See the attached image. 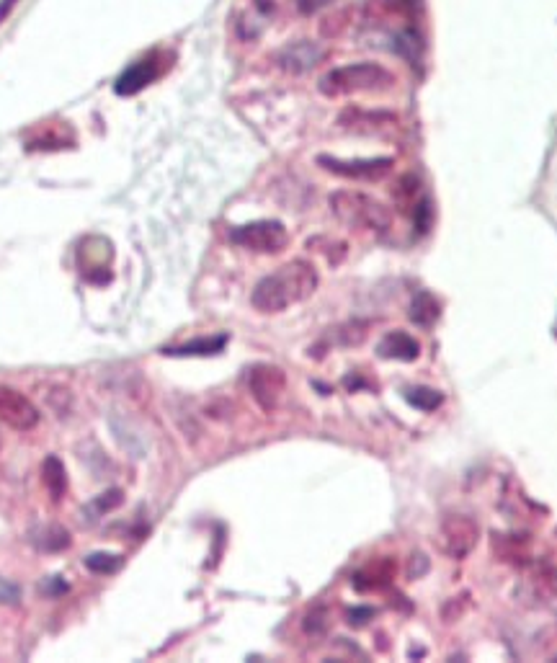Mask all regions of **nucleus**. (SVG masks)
I'll return each instance as SVG.
<instances>
[{
	"label": "nucleus",
	"mask_w": 557,
	"mask_h": 663,
	"mask_svg": "<svg viewBox=\"0 0 557 663\" xmlns=\"http://www.w3.org/2000/svg\"><path fill=\"white\" fill-rule=\"evenodd\" d=\"M34 545L44 553H62L70 547V532L60 524H47V527H39L37 535H34Z\"/></svg>",
	"instance_id": "obj_16"
},
{
	"label": "nucleus",
	"mask_w": 557,
	"mask_h": 663,
	"mask_svg": "<svg viewBox=\"0 0 557 663\" xmlns=\"http://www.w3.org/2000/svg\"><path fill=\"white\" fill-rule=\"evenodd\" d=\"M0 447H3V439H0Z\"/></svg>",
	"instance_id": "obj_28"
},
{
	"label": "nucleus",
	"mask_w": 557,
	"mask_h": 663,
	"mask_svg": "<svg viewBox=\"0 0 557 663\" xmlns=\"http://www.w3.org/2000/svg\"><path fill=\"white\" fill-rule=\"evenodd\" d=\"M318 269L305 258H294L289 264L279 266L276 271L266 274L261 282L253 287L251 302L258 313L276 315L289 310L297 302H305L315 295L318 289Z\"/></svg>",
	"instance_id": "obj_1"
},
{
	"label": "nucleus",
	"mask_w": 557,
	"mask_h": 663,
	"mask_svg": "<svg viewBox=\"0 0 557 663\" xmlns=\"http://www.w3.org/2000/svg\"><path fill=\"white\" fill-rule=\"evenodd\" d=\"M42 483H44V488H47V493L52 501H62V498H65V493H68V470H65V465H62L60 457H55V455L44 457Z\"/></svg>",
	"instance_id": "obj_14"
},
{
	"label": "nucleus",
	"mask_w": 557,
	"mask_h": 663,
	"mask_svg": "<svg viewBox=\"0 0 557 663\" xmlns=\"http://www.w3.org/2000/svg\"><path fill=\"white\" fill-rule=\"evenodd\" d=\"M374 614V609H369V607H356V609H351L349 612V622L351 625H364V622H367V617H372Z\"/></svg>",
	"instance_id": "obj_25"
},
{
	"label": "nucleus",
	"mask_w": 557,
	"mask_h": 663,
	"mask_svg": "<svg viewBox=\"0 0 557 663\" xmlns=\"http://www.w3.org/2000/svg\"><path fill=\"white\" fill-rule=\"evenodd\" d=\"M0 421L16 431H31L39 424V411L24 393L0 385Z\"/></svg>",
	"instance_id": "obj_8"
},
{
	"label": "nucleus",
	"mask_w": 557,
	"mask_h": 663,
	"mask_svg": "<svg viewBox=\"0 0 557 663\" xmlns=\"http://www.w3.org/2000/svg\"><path fill=\"white\" fill-rule=\"evenodd\" d=\"M405 400L416 406L418 411H436L444 398L431 387H411V390H405Z\"/></svg>",
	"instance_id": "obj_20"
},
{
	"label": "nucleus",
	"mask_w": 557,
	"mask_h": 663,
	"mask_svg": "<svg viewBox=\"0 0 557 663\" xmlns=\"http://www.w3.org/2000/svg\"><path fill=\"white\" fill-rule=\"evenodd\" d=\"M0 602H19V589L0 581Z\"/></svg>",
	"instance_id": "obj_26"
},
{
	"label": "nucleus",
	"mask_w": 557,
	"mask_h": 663,
	"mask_svg": "<svg viewBox=\"0 0 557 663\" xmlns=\"http://www.w3.org/2000/svg\"><path fill=\"white\" fill-rule=\"evenodd\" d=\"M227 344V336H212V338H199L184 346H173V349H163L166 357H212L220 354Z\"/></svg>",
	"instance_id": "obj_15"
},
{
	"label": "nucleus",
	"mask_w": 557,
	"mask_h": 663,
	"mask_svg": "<svg viewBox=\"0 0 557 663\" xmlns=\"http://www.w3.org/2000/svg\"><path fill=\"white\" fill-rule=\"evenodd\" d=\"M377 354L382 359H395V362H413L421 354V344L411 333L405 331H390L377 346Z\"/></svg>",
	"instance_id": "obj_12"
},
{
	"label": "nucleus",
	"mask_w": 557,
	"mask_h": 663,
	"mask_svg": "<svg viewBox=\"0 0 557 663\" xmlns=\"http://www.w3.org/2000/svg\"><path fill=\"white\" fill-rule=\"evenodd\" d=\"M392 576H395V565H392V560L387 558L374 560V563H369L367 568H362V571L356 573L354 586L356 591L385 589V586L392 581Z\"/></svg>",
	"instance_id": "obj_13"
},
{
	"label": "nucleus",
	"mask_w": 557,
	"mask_h": 663,
	"mask_svg": "<svg viewBox=\"0 0 557 663\" xmlns=\"http://www.w3.org/2000/svg\"><path fill=\"white\" fill-rule=\"evenodd\" d=\"M395 83V75L377 62H354L333 68L320 78V93L328 99H341V96H354V93H377L387 91Z\"/></svg>",
	"instance_id": "obj_3"
},
{
	"label": "nucleus",
	"mask_w": 557,
	"mask_h": 663,
	"mask_svg": "<svg viewBox=\"0 0 557 663\" xmlns=\"http://www.w3.org/2000/svg\"><path fill=\"white\" fill-rule=\"evenodd\" d=\"M529 581H532V589L534 594L542 596L545 602H555L557 599V568L550 563H539L534 565L532 576H529Z\"/></svg>",
	"instance_id": "obj_17"
},
{
	"label": "nucleus",
	"mask_w": 557,
	"mask_h": 663,
	"mask_svg": "<svg viewBox=\"0 0 557 663\" xmlns=\"http://www.w3.org/2000/svg\"><path fill=\"white\" fill-rule=\"evenodd\" d=\"M493 550L498 553V558L511 560V563H519V560L527 558V550H524V547H519V542L511 540V537H506V535L493 537Z\"/></svg>",
	"instance_id": "obj_21"
},
{
	"label": "nucleus",
	"mask_w": 557,
	"mask_h": 663,
	"mask_svg": "<svg viewBox=\"0 0 557 663\" xmlns=\"http://www.w3.org/2000/svg\"><path fill=\"white\" fill-rule=\"evenodd\" d=\"M331 3L333 0H297V8H300V13L310 16V13H318L320 8L331 6Z\"/></svg>",
	"instance_id": "obj_24"
},
{
	"label": "nucleus",
	"mask_w": 557,
	"mask_h": 663,
	"mask_svg": "<svg viewBox=\"0 0 557 663\" xmlns=\"http://www.w3.org/2000/svg\"><path fill=\"white\" fill-rule=\"evenodd\" d=\"M19 0H0V24L8 19V13L13 11V6H16Z\"/></svg>",
	"instance_id": "obj_27"
},
{
	"label": "nucleus",
	"mask_w": 557,
	"mask_h": 663,
	"mask_svg": "<svg viewBox=\"0 0 557 663\" xmlns=\"http://www.w3.org/2000/svg\"><path fill=\"white\" fill-rule=\"evenodd\" d=\"M328 630V612L325 609H313L307 614L305 620V633L307 635H323Z\"/></svg>",
	"instance_id": "obj_22"
},
{
	"label": "nucleus",
	"mask_w": 557,
	"mask_h": 663,
	"mask_svg": "<svg viewBox=\"0 0 557 663\" xmlns=\"http://www.w3.org/2000/svg\"><path fill=\"white\" fill-rule=\"evenodd\" d=\"M160 75H163V52H150V55H145L142 60L132 62V65L119 75L117 83H114V91H117L119 96H135L142 88L155 83Z\"/></svg>",
	"instance_id": "obj_9"
},
{
	"label": "nucleus",
	"mask_w": 557,
	"mask_h": 663,
	"mask_svg": "<svg viewBox=\"0 0 557 663\" xmlns=\"http://www.w3.org/2000/svg\"><path fill=\"white\" fill-rule=\"evenodd\" d=\"M122 501H124V493L122 491H109V493H104V496H98L96 501H93L91 511H96V514L101 516V514H106V511L117 509V506L122 504Z\"/></svg>",
	"instance_id": "obj_23"
},
{
	"label": "nucleus",
	"mask_w": 557,
	"mask_h": 663,
	"mask_svg": "<svg viewBox=\"0 0 557 663\" xmlns=\"http://www.w3.org/2000/svg\"><path fill=\"white\" fill-rule=\"evenodd\" d=\"M323 60H325V47L318 42H310V39H297V42H289L287 47H282L279 55H276L279 68L287 70V73H294V75L318 68Z\"/></svg>",
	"instance_id": "obj_10"
},
{
	"label": "nucleus",
	"mask_w": 557,
	"mask_h": 663,
	"mask_svg": "<svg viewBox=\"0 0 557 663\" xmlns=\"http://www.w3.org/2000/svg\"><path fill=\"white\" fill-rule=\"evenodd\" d=\"M318 166L325 168L333 176L351 181H382L392 171L395 160L392 158H356L343 160L333 155H318Z\"/></svg>",
	"instance_id": "obj_6"
},
{
	"label": "nucleus",
	"mask_w": 557,
	"mask_h": 663,
	"mask_svg": "<svg viewBox=\"0 0 557 663\" xmlns=\"http://www.w3.org/2000/svg\"><path fill=\"white\" fill-rule=\"evenodd\" d=\"M439 300H436L431 292H418L416 300H413L411 305V320L416 323V326H423L429 328L434 326L436 320H439Z\"/></svg>",
	"instance_id": "obj_18"
},
{
	"label": "nucleus",
	"mask_w": 557,
	"mask_h": 663,
	"mask_svg": "<svg viewBox=\"0 0 557 663\" xmlns=\"http://www.w3.org/2000/svg\"><path fill=\"white\" fill-rule=\"evenodd\" d=\"M331 212L338 222L356 230H367L374 235H387L392 228V212L380 199L369 197L364 191L341 189L328 197Z\"/></svg>",
	"instance_id": "obj_2"
},
{
	"label": "nucleus",
	"mask_w": 557,
	"mask_h": 663,
	"mask_svg": "<svg viewBox=\"0 0 557 663\" xmlns=\"http://www.w3.org/2000/svg\"><path fill=\"white\" fill-rule=\"evenodd\" d=\"M230 240L245 251L274 256V253H282L289 246V233L279 220H258L235 228L230 233Z\"/></svg>",
	"instance_id": "obj_4"
},
{
	"label": "nucleus",
	"mask_w": 557,
	"mask_h": 663,
	"mask_svg": "<svg viewBox=\"0 0 557 663\" xmlns=\"http://www.w3.org/2000/svg\"><path fill=\"white\" fill-rule=\"evenodd\" d=\"M398 117L390 111H367V109H349L341 111L338 117V127L349 129V132H362V135H372V132H385V129L395 127Z\"/></svg>",
	"instance_id": "obj_11"
},
{
	"label": "nucleus",
	"mask_w": 557,
	"mask_h": 663,
	"mask_svg": "<svg viewBox=\"0 0 557 663\" xmlns=\"http://www.w3.org/2000/svg\"><path fill=\"white\" fill-rule=\"evenodd\" d=\"M480 537L478 522L467 514H452L447 516L439 527V542L441 550L452 560H462L475 550Z\"/></svg>",
	"instance_id": "obj_5"
},
{
	"label": "nucleus",
	"mask_w": 557,
	"mask_h": 663,
	"mask_svg": "<svg viewBox=\"0 0 557 663\" xmlns=\"http://www.w3.org/2000/svg\"><path fill=\"white\" fill-rule=\"evenodd\" d=\"M124 565L122 555L114 553H91L86 558V568L91 573H98V576H114Z\"/></svg>",
	"instance_id": "obj_19"
},
{
	"label": "nucleus",
	"mask_w": 557,
	"mask_h": 663,
	"mask_svg": "<svg viewBox=\"0 0 557 663\" xmlns=\"http://www.w3.org/2000/svg\"><path fill=\"white\" fill-rule=\"evenodd\" d=\"M248 390H251L258 408L271 413L282 403L284 390H287V375H284V369L274 367V364H258L248 375Z\"/></svg>",
	"instance_id": "obj_7"
}]
</instances>
